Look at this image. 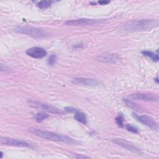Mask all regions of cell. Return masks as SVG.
Segmentation results:
<instances>
[{"label":"cell","instance_id":"10","mask_svg":"<svg viewBox=\"0 0 159 159\" xmlns=\"http://www.w3.org/2000/svg\"><path fill=\"white\" fill-rule=\"evenodd\" d=\"M71 83L74 84L90 86H94L98 84V81L96 79L87 78H76L71 81Z\"/></svg>","mask_w":159,"mask_h":159},{"label":"cell","instance_id":"17","mask_svg":"<svg viewBox=\"0 0 159 159\" xmlns=\"http://www.w3.org/2000/svg\"><path fill=\"white\" fill-rule=\"evenodd\" d=\"M37 5L40 9H47L50 6L51 1H39Z\"/></svg>","mask_w":159,"mask_h":159},{"label":"cell","instance_id":"15","mask_svg":"<svg viewBox=\"0 0 159 159\" xmlns=\"http://www.w3.org/2000/svg\"><path fill=\"white\" fill-rule=\"evenodd\" d=\"M123 101L127 107H129L131 109H133L136 111H140V109H142V107L138 104L135 103V102H134L130 99H123Z\"/></svg>","mask_w":159,"mask_h":159},{"label":"cell","instance_id":"20","mask_svg":"<svg viewBox=\"0 0 159 159\" xmlns=\"http://www.w3.org/2000/svg\"><path fill=\"white\" fill-rule=\"evenodd\" d=\"M56 60H57V57L56 55H50L48 58V60H47V62H48V64L50 65H53L55 62H56Z\"/></svg>","mask_w":159,"mask_h":159},{"label":"cell","instance_id":"7","mask_svg":"<svg viewBox=\"0 0 159 159\" xmlns=\"http://www.w3.org/2000/svg\"><path fill=\"white\" fill-rule=\"evenodd\" d=\"M112 142L117 144V145H119L123 148H125L130 152L137 154L141 153V152L139 148H137L136 146L133 145V143L126 140L125 139L121 138H116L112 140Z\"/></svg>","mask_w":159,"mask_h":159},{"label":"cell","instance_id":"8","mask_svg":"<svg viewBox=\"0 0 159 159\" xmlns=\"http://www.w3.org/2000/svg\"><path fill=\"white\" fill-rule=\"evenodd\" d=\"M1 144L19 147H31L29 143L24 140L8 137H1Z\"/></svg>","mask_w":159,"mask_h":159},{"label":"cell","instance_id":"22","mask_svg":"<svg viewBox=\"0 0 159 159\" xmlns=\"http://www.w3.org/2000/svg\"><path fill=\"white\" fill-rule=\"evenodd\" d=\"M109 2H110L109 1H99L98 2L101 5H105L109 3Z\"/></svg>","mask_w":159,"mask_h":159},{"label":"cell","instance_id":"3","mask_svg":"<svg viewBox=\"0 0 159 159\" xmlns=\"http://www.w3.org/2000/svg\"><path fill=\"white\" fill-rule=\"evenodd\" d=\"M15 30L19 33L24 34L34 38L43 37L46 35V32L43 29L29 26H18L15 28Z\"/></svg>","mask_w":159,"mask_h":159},{"label":"cell","instance_id":"12","mask_svg":"<svg viewBox=\"0 0 159 159\" xmlns=\"http://www.w3.org/2000/svg\"><path fill=\"white\" fill-rule=\"evenodd\" d=\"M97 59L99 61L107 62V63H114L118 59V56L116 54L113 53H105L102 54L97 57Z\"/></svg>","mask_w":159,"mask_h":159},{"label":"cell","instance_id":"23","mask_svg":"<svg viewBox=\"0 0 159 159\" xmlns=\"http://www.w3.org/2000/svg\"><path fill=\"white\" fill-rule=\"evenodd\" d=\"M154 80L156 81L157 83H158V77H156V78L154 79Z\"/></svg>","mask_w":159,"mask_h":159},{"label":"cell","instance_id":"1","mask_svg":"<svg viewBox=\"0 0 159 159\" xmlns=\"http://www.w3.org/2000/svg\"><path fill=\"white\" fill-rule=\"evenodd\" d=\"M158 25V21L155 19L133 20L125 24L122 30L125 32H140L150 30Z\"/></svg>","mask_w":159,"mask_h":159},{"label":"cell","instance_id":"19","mask_svg":"<svg viewBox=\"0 0 159 159\" xmlns=\"http://www.w3.org/2000/svg\"><path fill=\"white\" fill-rule=\"evenodd\" d=\"M125 128L128 131H129L130 132H132V133H134V134H138L139 133L138 129L135 127H134V126H133L130 124H127L125 125Z\"/></svg>","mask_w":159,"mask_h":159},{"label":"cell","instance_id":"6","mask_svg":"<svg viewBox=\"0 0 159 159\" xmlns=\"http://www.w3.org/2000/svg\"><path fill=\"white\" fill-rule=\"evenodd\" d=\"M29 103L30 104V105L33 106L35 108L42 109V110H43L45 111H47V112H48L50 113L57 114H64V112L63 111H61V109L57 108L53 106L45 104V103H43V102H38V101H30Z\"/></svg>","mask_w":159,"mask_h":159},{"label":"cell","instance_id":"4","mask_svg":"<svg viewBox=\"0 0 159 159\" xmlns=\"http://www.w3.org/2000/svg\"><path fill=\"white\" fill-rule=\"evenodd\" d=\"M106 19H78L68 20L65 22L66 25H98L105 22Z\"/></svg>","mask_w":159,"mask_h":159},{"label":"cell","instance_id":"11","mask_svg":"<svg viewBox=\"0 0 159 159\" xmlns=\"http://www.w3.org/2000/svg\"><path fill=\"white\" fill-rule=\"evenodd\" d=\"M132 99L142 100L147 101H157L158 98L152 94L147 93H135L129 95V96Z\"/></svg>","mask_w":159,"mask_h":159},{"label":"cell","instance_id":"13","mask_svg":"<svg viewBox=\"0 0 159 159\" xmlns=\"http://www.w3.org/2000/svg\"><path fill=\"white\" fill-rule=\"evenodd\" d=\"M74 119L82 123L83 124H86L87 123V117H86L85 114L81 111H76L75 112Z\"/></svg>","mask_w":159,"mask_h":159},{"label":"cell","instance_id":"14","mask_svg":"<svg viewBox=\"0 0 159 159\" xmlns=\"http://www.w3.org/2000/svg\"><path fill=\"white\" fill-rule=\"evenodd\" d=\"M142 53L144 56H146L148 58H149L151 60H152L154 62H157L159 60L158 53H155L153 52L148 51V50H143V51L142 52Z\"/></svg>","mask_w":159,"mask_h":159},{"label":"cell","instance_id":"16","mask_svg":"<svg viewBox=\"0 0 159 159\" xmlns=\"http://www.w3.org/2000/svg\"><path fill=\"white\" fill-rule=\"evenodd\" d=\"M48 117H49V115L47 114H45L43 112H39L35 115L34 118L37 122H40L43 121V120L46 119Z\"/></svg>","mask_w":159,"mask_h":159},{"label":"cell","instance_id":"5","mask_svg":"<svg viewBox=\"0 0 159 159\" xmlns=\"http://www.w3.org/2000/svg\"><path fill=\"white\" fill-rule=\"evenodd\" d=\"M132 116L139 122L147 125L152 129L157 130L158 128V123L151 117L146 115H139L135 112L132 114Z\"/></svg>","mask_w":159,"mask_h":159},{"label":"cell","instance_id":"2","mask_svg":"<svg viewBox=\"0 0 159 159\" xmlns=\"http://www.w3.org/2000/svg\"><path fill=\"white\" fill-rule=\"evenodd\" d=\"M30 132L33 134L39 136L41 138L44 139L50 140L52 141H57L61 142L66 143H70V144H77L79 143L78 141L66 135H63L61 134H59L55 132L44 130L39 129L35 128H30Z\"/></svg>","mask_w":159,"mask_h":159},{"label":"cell","instance_id":"18","mask_svg":"<svg viewBox=\"0 0 159 159\" xmlns=\"http://www.w3.org/2000/svg\"><path fill=\"white\" fill-rule=\"evenodd\" d=\"M115 121L119 127H124V117L122 114H119V115L116 117Z\"/></svg>","mask_w":159,"mask_h":159},{"label":"cell","instance_id":"21","mask_svg":"<svg viewBox=\"0 0 159 159\" xmlns=\"http://www.w3.org/2000/svg\"><path fill=\"white\" fill-rule=\"evenodd\" d=\"M64 109L67 112H70V113H75L76 111H78L76 109L72 107H65Z\"/></svg>","mask_w":159,"mask_h":159},{"label":"cell","instance_id":"9","mask_svg":"<svg viewBox=\"0 0 159 159\" xmlns=\"http://www.w3.org/2000/svg\"><path fill=\"white\" fill-rule=\"evenodd\" d=\"M26 54L34 58H42L47 55V52L42 48L33 47L26 50Z\"/></svg>","mask_w":159,"mask_h":159},{"label":"cell","instance_id":"24","mask_svg":"<svg viewBox=\"0 0 159 159\" xmlns=\"http://www.w3.org/2000/svg\"><path fill=\"white\" fill-rule=\"evenodd\" d=\"M1 153V156H0V158H1L2 157V155H3V153H2V152H0Z\"/></svg>","mask_w":159,"mask_h":159}]
</instances>
